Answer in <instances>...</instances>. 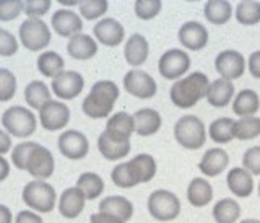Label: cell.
Returning a JSON list of instances; mask_svg holds the SVG:
<instances>
[{"label": "cell", "instance_id": "obj_44", "mask_svg": "<svg viewBox=\"0 0 260 223\" xmlns=\"http://www.w3.org/2000/svg\"><path fill=\"white\" fill-rule=\"evenodd\" d=\"M242 168L252 176H260V145L247 148L242 155Z\"/></svg>", "mask_w": 260, "mask_h": 223}, {"label": "cell", "instance_id": "obj_10", "mask_svg": "<svg viewBox=\"0 0 260 223\" xmlns=\"http://www.w3.org/2000/svg\"><path fill=\"white\" fill-rule=\"evenodd\" d=\"M122 83H124V90L128 95L140 98V100H150L158 92V85L154 78L148 72H145L142 69L128 70L124 75Z\"/></svg>", "mask_w": 260, "mask_h": 223}, {"label": "cell", "instance_id": "obj_11", "mask_svg": "<svg viewBox=\"0 0 260 223\" xmlns=\"http://www.w3.org/2000/svg\"><path fill=\"white\" fill-rule=\"evenodd\" d=\"M247 67V62L244 59V55L239 51L234 49H224L215 59V69L219 73V78L224 80H236L244 75Z\"/></svg>", "mask_w": 260, "mask_h": 223}, {"label": "cell", "instance_id": "obj_31", "mask_svg": "<svg viewBox=\"0 0 260 223\" xmlns=\"http://www.w3.org/2000/svg\"><path fill=\"white\" fill-rule=\"evenodd\" d=\"M211 215L216 223H236L241 217V205L236 199L224 197L213 205Z\"/></svg>", "mask_w": 260, "mask_h": 223}, {"label": "cell", "instance_id": "obj_16", "mask_svg": "<svg viewBox=\"0 0 260 223\" xmlns=\"http://www.w3.org/2000/svg\"><path fill=\"white\" fill-rule=\"evenodd\" d=\"M93 35L98 43L108 47H117L120 43H124L125 30L116 18H103L94 24Z\"/></svg>", "mask_w": 260, "mask_h": 223}, {"label": "cell", "instance_id": "obj_50", "mask_svg": "<svg viewBox=\"0 0 260 223\" xmlns=\"http://www.w3.org/2000/svg\"><path fill=\"white\" fill-rule=\"evenodd\" d=\"M10 148H12V137L10 134H7L5 130L0 129V155H5L10 152Z\"/></svg>", "mask_w": 260, "mask_h": 223}, {"label": "cell", "instance_id": "obj_27", "mask_svg": "<svg viewBox=\"0 0 260 223\" xmlns=\"http://www.w3.org/2000/svg\"><path fill=\"white\" fill-rule=\"evenodd\" d=\"M100 212L111 213V215L117 217L124 223H127L134 217V204L124 196H109V197H104L100 202Z\"/></svg>", "mask_w": 260, "mask_h": 223}, {"label": "cell", "instance_id": "obj_29", "mask_svg": "<svg viewBox=\"0 0 260 223\" xmlns=\"http://www.w3.org/2000/svg\"><path fill=\"white\" fill-rule=\"evenodd\" d=\"M130 148H132L130 140L128 142H119V140L111 138L106 132H103L100 138H98V150H100V153L109 161L124 160L130 153Z\"/></svg>", "mask_w": 260, "mask_h": 223}, {"label": "cell", "instance_id": "obj_37", "mask_svg": "<svg viewBox=\"0 0 260 223\" xmlns=\"http://www.w3.org/2000/svg\"><path fill=\"white\" fill-rule=\"evenodd\" d=\"M234 18L238 20V23L244 24V26H254V24L260 23V2L255 0H244L239 2L236 7Z\"/></svg>", "mask_w": 260, "mask_h": 223}, {"label": "cell", "instance_id": "obj_6", "mask_svg": "<svg viewBox=\"0 0 260 223\" xmlns=\"http://www.w3.org/2000/svg\"><path fill=\"white\" fill-rule=\"evenodd\" d=\"M23 202L28 205L29 209L36 210L39 213H49L55 207L57 194L55 189L46 183V181H29V183L23 187Z\"/></svg>", "mask_w": 260, "mask_h": 223}, {"label": "cell", "instance_id": "obj_3", "mask_svg": "<svg viewBox=\"0 0 260 223\" xmlns=\"http://www.w3.org/2000/svg\"><path fill=\"white\" fill-rule=\"evenodd\" d=\"M210 80L203 72H192L169 88V98L179 109H190L207 96Z\"/></svg>", "mask_w": 260, "mask_h": 223}, {"label": "cell", "instance_id": "obj_54", "mask_svg": "<svg viewBox=\"0 0 260 223\" xmlns=\"http://www.w3.org/2000/svg\"><path fill=\"white\" fill-rule=\"evenodd\" d=\"M258 197H260V183H258Z\"/></svg>", "mask_w": 260, "mask_h": 223}, {"label": "cell", "instance_id": "obj_38", "mask_svg": "<svg viewBox=\"0 0 260 223\" xmlns=\"http://www.w3.org/2000/svg\"><path fill=\"white\" fill-rule=\"evenodd\" d=\"M130 161H132L137 175L142 181V184L150 183V181L156 176L158 164H156V160H154L150 153H138Z\"/></svg>", "mask_w": 260, "mask_h": 223}, {"label": "cell", "instance_id": "obj_49", "mask_svg": "<svg viewBox=\"0 0 260 223\" xmlns=\"http://www.w3.org/2000/svg\"><path fill=\"white\" fill-rule=\"evenodd\" d=\"M89 223H124L120 218L111 215V213H104V212H96L89 217Z\"/></svg>", "mask_w": 260, "mask_h": 223}, {"label": "cell", "instance_id": "obj_25", "mask_svg": "<svg viewBox=\"0 0 260 223\" xmlns=\"http://www.w3.org/2000/svg\"><path fill=\"white\" fill-rule=\"evenodd\" d=\"M67 52L70 57L77 61H88L93 59L98 54V43L85 33H78V35L72 36L67 43Z\"/></svg>", "mask_w": 260, "mask_h": 223}, {"label": "cell", "instance_id": "obj_48", "mask_svg": "<svg viewBox=\"0 0 260 223\" xmlns=\"http://www.w3.org/2000/svg\"><path fill=\"white\" fill-rule=\"evenodd\" d=\"M15 223H44L38 213L29 212V210H21L15 218Z\"/></svg>", "mask_w": 260, "mask_h": 223}, {"label": "cell", "instance_id": "obj_51", "mask_svg": "<svg viewBox=\"0 0 260 223\" xmlns=\"http://www.w3.org/2000/svg\"><path fill=\"white\" fill-rule=\"evenodd\" d=\"M10 175V163H8L2 155H0V183L5 181Z\"/></svg>", "mask_w": 260, "mask_h": 223}, {"label": "cell", "instance_id": "obj_5", "mask_svg": "<svg viewBox=\"0 0 260 223\" xmlns=\"http://www.w3.org/2000/svg\"><path fill=\"white\" fill-rule=\"evenodd\" d=\"M146 209L150 215L158 221H173L181 213V201L179 197L168 189H156L148 196Z\"/></svg>", "mask_w": 260, "mask_h": 223}, {"label": "cell", "instance_id": "obj_32", "mask_svg": "<svg viewBox=\"0 0 260 223\" xmlns=\"http://www.w3.org/2000/svg\"><path fill=\"white\" fill-rule=\"evenodd\" d=\"M111 179L112 183L116 184L117 187H122V189H130V187H135L138 184H142L140 178H138L137 171L134 168L132 161H120L119 164L112 168V173H111Z\"/></svg>", "mask_w": 260, "mask_h": 223}, {"label": "cell", "instance_id": "obj_7", "mask_svg": "<svg viewBox=\"0 0 260 223\" xmlns=\"http://www.w3.org/2000/svg\"><path fill=\"white\" fill-rule=\"evenodd\" d=\"M2 126L5 127L7 134L26 138L36 132L38 122L31 109L23 108V106H12L2 114Z\"/></svg>", "mask_w": 260, "mask_h": 223}, {"label": "cell", "instance_id": "obj_46", "mask_svg": "<svg viewBox=\"0 0 260 223\" xmlns=\"http://www.w3.org/2000/svg\"><path fill=\"white\" fill-rule=\"evenodd\" d=\"M51 4V0H28V2H24V13L29 18H39L49 12Z\"/></svg>", "mask_w": 260, "mask_h": 223}, {"label": "cell", "instance_id": "obj_8", "mask_svg": "<svg viewBox=\"0 0 260 223\" xmlns=\"http://www.w3.org/2000/svg\"><path fill=\"white\" fill-rule=\"evenodd\" d=\"M190 55L187 54L184 49H168L161 55L158 61V72L165 80L177 81L185 77V73L190 69Z\"/></svg>", "mask_w": 260, "mask_h": 223}, {"label": "cell", "instance_id": "obj_41", "mask_svg": "<svg viewBox=\"0 0 260 223\" xmlns=\"http://www.w3.org/2000/svg\"><path fill=\"white\" fill-rule=\"evenodd\" d=\"M162 8V2L161 0H137L134 4V10L135 15L143 21L153 20Z\"/></svg>", "mask_w": 260, "mask_h": 223}, {"label": "cell", "instance_id": "obj_19", "mask_svg": "<svg viewBox=\"0 0 260 223\" xmlns=\"http://www.w3.org/2000/svg\"><path fill=\"white\" fill-rule=\"evenodd\" d=\"M104 132L114 140H119V142H128L130 137H132V134L135 132L134 116L125 113V111L112 114L108 119V122H106Z\"/></svg>", "mask_w": 260, "mask_h": 223}, {"label": "cell", "instance_id": "obj_53", "mask_svg": "<svg viewBox=\"0 0 260 223\" xmlns=\"http://www.w3.org/2000/svg\"><path fill=\"white\" fill-rule=\"evenodd\" d=\"M239 223H260V220L258 218H244Z\"/></svg>", "mask_w": 260, "mask_h": 223}, {"label": "cell", "instance_id": "obj_18", "mask_svg": "<svg viewBox=\"0 0 260 223\" xmlns=\"http://www.w3.org/2000/svg\"><path fill=\"white\" fill-rule=\"evenodd\" d=\"M51 24L57 35L63 38H72L83 30L81 16H78V13L75 12L67 10V8H60V10L54 12V15L51 16Z\"/></svg>", "mask_w": 260, "mask_h": 223}, {"label": "cell", "instance_id": "obj_26", "mask_svg": "<svg viewBox=\"0 0 260 223\" xmlns=\"http://www.w3.org/2000/svg\"><path fill=\"white\" fill-rule=\"evenodd\" d=\"M187 201L192 207H207V205L213 199V187L205 178H193L189 186H187Z\"/></svg>", "mask_w": 260, "mask_h": 223}, {"label": "cell", "instance_id": "obj_33", "mask_svg": "<svg viewBox=\"0 0 260 223\" xmlns=\"http://www.w3.org/2000/svg\"><path fill=\"white\" fill-rule=\"evenodd\" d=\"M24 100L29 108L41 109L44 104L51 101V90L41 80H32L24 88Z\"/></svg>", "mask_w": 260, "mask_h": 223}, {"label": "cell", "instance_id": "obj_35", "mask_svg": "<svg viewBox=\"0 0 260 223\" xmlns=\"http://www.w3.org/2000/svg\"><path fill=\"white\" fill-rule=\"evenodd\" d=\"M77 187L80 189L86 201H94L104 192V179L96 173H81L77 179Z\"/></svg>", "mask_w": 260, "mask_h": 223}, {"label": "cell", "instance_id": "obj_40", "mask_svg": "<svg viewBox=\"0 0 260 223\" xmlns=\"http://www.w3.org/2000/svg\"><path fill=\"white\" fill-rule=\"evenodd\" d=\"M80 15L83 16L85 20H98L108 12L109 4L106 0H83L80 2Z\"/></svg>", "mask_w": 260, "mask_h": 223}, {"label": "cell", "instance_id": "obj_2", "mask_svg": "<svg viewBox=\"0 0 260 223\" xmlns=\"http://www.w3.org/2000/svg\"><path fill=\"white\" fill-rule=\"evenodd\" d=\"M120 90L116 81L100 80L91 87L89 93L81 103V109L91 119H104L112 113L114 104L119 100Z\"/></svg>", "mask_w": 260, "mask_h": 223}, {"label": "cell", "instance_id": "obj_43", "mask_svg": "<svg viewBox=\"0 0 260 223\" xmlns=\"http://www.w3.org/2000/svg\"><path fill=\"white\" fill-rule=\"evenodd\" d=\"M24 12V2L21 0H0V21H12Z\"/></svg>", "mask_w": 260, "mask_h": 223}, {"label": "cell", "instance_id": "obj_24", "mask_svg": "<svg viewBox=\"0 0 260 223\" xmlns=\"http://www.w3.org/2000/svg\"><path fill=\"white\" fill-rule=\"evenodd\" d=\"M135 121V134L140 137L154 135L162 126L161 114L153 108H142L134 113Z\"/></svg>", "mask_w": 260, "mask_h": 223}, {"label": "cell", "instance_id": "obj_28", "mask_svg": "<svg viewBox=\"0 0 260 223\" xmlns=\"http://www.w3.org/2000/svg\"><path fill=\"white\" fill-rule=\"evenodd\" d=\"M260 109V96L257 92L250 88L241 90L233 100V113L239 118H249L255 116Z\"/></svg>", "mask_w": 260, "mask_h": 223}, {"label": "cell", "instance_id": "obj_21", "mask_svg": "<svg viewBox=\"0 0 260 223\" xmlns=\"http://www.w3.org/2000/svg\"><path fill=\"white\" fill-rule=\"evenodd\" d=\"M236 96L234 83L224 78H216L210 81L207 90V101L211 108H226Z\"/></svg>", "mask_w": 260, "mask_h": 223}, {"label": "cell", "instance_id": "obj_20", "mask_svg": "<svg viewBox=\"0 0 260 223\" xmlns=\"http://www.w3.org/2000/svg\"><path fill=\"white\" fill-rule=\"evenodd\" d=\"M150 55V44L146 38L140 33H134L130 35L128 39L125 41L124 46V57L130 67L138 69L146 62Z\"/></svg>", "mask_w": 260, "mask_h": 223}, {"label": "cell", "instance_id": "obj_30", "mask_svg": "<svg viewBox=\"0 0 260 223\" xmlns=\"http://www.w3.org/2000/svg\"><path fill=\"white\" fill-rule=\"evenodd\" d=\"M203 15L211 24H224L233 16V5L228 0H208L203 7Z\"/></svg>", "mask_w": 260, "mask_h": 223}, {"label": "cell", "instance_id": "obj_14", "mask_svg": "<svg viewBox=\"0 0 260 223\" xmlns=\"http://www.w3.org/2000/svg\"><path fill=\"white\" fill-rule=\"evenodd\" d=\"M70 121V109L62 101L51 100L39 109V122L46 130H62Z\"/></svg>", "mask_w": 260, "mask_h": 223}, {"label": "cell", "instance_id": "obj_13", "mask_svg": "<svg viewBox=\"0 0 260 223\" xmlns=\"http://www.w3.org/2000/svg\"><path fill=\"white\" fill-rule=\"evenodd\" d=\"M60 153L69 160H83L89 152V142L83 132L69 129L57 140Z\"/></svg>", "mask_w": 260, "mask_h": 223}, {"label": "cell", "instance_id": "obj_12", "mask_svg": "<svg viewBox=\"0 0 260 223\" xmlns=\"http://www.w3.org/2000/svg\"><path fill=\"white\" fill-rule=\"evenodd\" d=\"M52 93L59 100H75V98L83 92L85 78L81 73L75 70H63L60 75H57L52 80Z\"/></svg>", "mask_w": 260, "mask_h": 223}, {"label": "cell", "instance_id": "obj_39", "mask_svg": "<svg viewBox=\"0 0 260 223\" xmlns=\"http://www.w3.org/2000/svg\"><path fill=\"white\" fill-rule=\"evenodd\" d=\"M260 135V118L257 116H249V118H239L234 121V138L252 140Z\"/></svg>", "mask_w": 260, "mask_h": 223}, {"label": "cell", "instance_id": "obj_9", "mask_svg": "<svg viewBox=\"0 0 260 223\" xmlns=\"http://www.w3.org/2000/svg\"><path fill=\"white\" fill-rule=\"evenodd\" d=\"M51 30L41 18H28L20 26V41L28 51H41L51 43Z\"/></svg>", "mask_w": 260, "mask_h": 223}, {"label": "cell", "instance_id": "obj_45", "mask_svg": "<svg viewBox=\"0 0 260 223\" xmlns=\"http://www.w3.org/2000/svg\"><path fill=\"white\" fill-rule=\"evenodd\" d=\"M16 51H18L16 38L12 35L10 31L0 28V55L10 57V55L16 54Z\"/></svg>", "mask_w": 260, "mask_h": 223}, {"label": "cell", "instance_id": "obj_34", "mask_svg": "<svg viewBox=\"0 0 260 223\" xmlns=\"http://www.w3.org/2000/svg\"><path fill=\"white\" fill-rule=\"evenodd\" d=\"M38 70L43 73L47 78H55L57 75H60L65 69V61L60 54H57L55 51H46L38 57Z\"/></svg>", "mask_w": 260, "mask_h": 223}, {"label": "cell", "instance_id": "obj_17", "mask_svg": "<svg viewBox=\"0 0 260 223\" xmlns=\"http://www.w3.org/2000/svg\"><path fill=\"white\" fill-rule=\"evenodd\" d=\"M230 164V155L221 147H213L203 153L199 161V171L207 178H215L228 168Z\"/></svg>", "mask_w": 260, "mask_h": 223}, {"label": "cell", "instance_id": "obj_52", "mask_svg": "<svg viewBox=\"0 0 260 223\" xmlns=\"http://www.w3.org/2000/svg\"><path fill=\"white\" fill-rule=\"evenodd\" d=\"M12 221H13V215L10 209L7 205L0 204V223H12Z\"/></svg>", "mask_w": 260, "mask_h": 223}, {"label": "cell", "instance_id": "obj_23", "mask_svg": "<svg viewBox=\"0 0 260 223\" xmlns=\"http://www.w3.org/2000/svg\"><path fill=\"white\" fill-rule=\"evenodd\" d=\"M85 202H86V197L83 196V192H81L77 186L67 187L60 194V199H59L60 215L65 217V218H69V220L77 218L80 213L83 212Z\"/></svg>", "mask_w": 260, "mask_h": 223}, {"label": "cell", "instance_id": "obj_36", "mask_svg": "<svg viewBox=\"0 0 260 223\" xmlns=\"http://www.w3.org/2000/svg\"><path fill=\"white\" fill-rule=\"evenodd\" d=\"M208 137L218 145L230 144L234 140V119L231 118H218L210 124Z\"/></svg>", "mask_w": 260, "mask_h": 223}, {"label": "cell", "instance_id": "obj_42", "mask_svg": "<svg viewBox=\"0 0 260 223\" xmlns=\"http://www.w3.org/2000/svg\"><path fill=\"white\" fill-rule=\"evenodd\" d=\"M16 93V77L12 70L0 69V103L10 101Z\"/></svg>", "mask_w": 260, "mask_h": 223}, {"label": "cell", "instance_id": "obj_1", "mask_svg": "<svg viewBox=\"0 0 260 223\" xmlns=\"http://www.w3.org/2000/svg\"><path fill=\"white\" fill-rule=\"evenodd\" d=\"M12 161L18 170L26 171L39 181H46L54 175V155L49 148L38 142H21L15 145Z\"/></svg>", "mask_w": 260, "mask_h": 223}, {"label": "cell", "instance_id": "obj_22", "mask_svg": "<svg viewBox=\"0 0 260 223\" xmlns=\"http://www.w3.org/2000/svg\"><path fill=\"white\" fill-rule=\"evenodd\" d=\"M226 184L228 189L238 199H246V197L254 192V178L242 166H236L230 170V173L226 175Z\"/></svg>", "mask_w": 260, "mask_h": 223}, {"label": "cell", "instance_id": "obj_47", "mask_svg": "<svg viewBox=\"0 0 260 223\" xmlns=\"http://www.w3.org/2000/svg\"><path fill=\"white\" fill-rule=\"evenodd\" d=\"M247 70H249V73L252 77L260 80V49H258V51H254L249 55Z\"/></svg>", "mask_w": 260, "mask_h": 223}, {"label": "cell", "instance_id": "obj_4", "mask_svg": "<svg viewBox=\"0 0 260 223\" xmlns=\"http://www.w3.org/2000/svg\"><path fill=\"white\" fill-rule=\"evenodd\" d=\"M174 138L185 150H199L207 142V129L199 116L185 114L174 124Z\"/></svg>", "mask_w": 260, "mask_h": 223}, {"label": "cell", "instance_id": "obj_15", "mask_svg": "<svg viewBox=\"0 0 260 223\" xmlns=\"http://www.w3.org/2000/svg\"><path fill=\"white\" fill-rule=\"evenodd\" d=\"M179 43H181L187 51H202L208 44V30L203 26L200 21H185L177 33Z\"/></svg>", "mask_w": 260, "mask_h": 223}]
</instances>
